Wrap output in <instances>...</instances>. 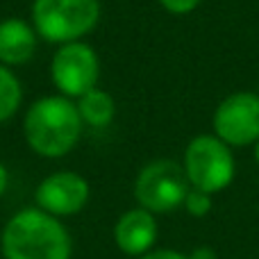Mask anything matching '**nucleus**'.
Returning <instances> with one entry per match:
<instances>
[{
    "label": "nucleus",
    "instance_id": "obj_15",
    "mask_svg": "<svg viewBox=\"0 0 259 259\" xmlns=\"http://www.w3.org/2000/svg\"><path fill=\"white\" fill-rule=\"evenodd\" d=\"M141 259H189V257H184L182 252H175V250H157V252H150V255H146Z\"/></svg>",
    "mask_w": 259,
    "mask_h": 259
},
{
    "label": "nucleus",
    "instance_id": "obj_8",
    "mask_svg": "<svg viewBox=\"0 0 259 259\" xmlns=\"http://www.w3.org/2000/svg\"><path fill=\"white\" fill-rule=\"evenodd\" d=\"M89 200V184L82 175L62 170L46 178L36 189V202L53 216L77 214Z\"/></svg>",
    "mask_w": 259,
    "mask_h": 259
},
{
    "label": "nucleus",
    "instance_id": "obj_13",
    "mask_svg": "<svg viewBox=\"0 0 259 259\" xmlns=\"http://www.w3.org/2000/svg\"><path fill=\"white\" fill-rule=\"evenodd\" d=\"M184 207L191 216H205L211 209V193L200 191V189H189L184 198Z\"/></svg>",
    "mask_w": 259,
    "mask_h": 259
},
{
    "label": "nucleus",
    "instance_id": "obj_17",
    "mask_svg": "<svg viewBox=\"0 0 259 259\" xmlns=\"http://www.w3.org/2000/svg\"><path fill=\"white\" fill-rule=\"evenodd\" d=\"M7 168H5L3 164H0V196L5 193V189H7Z\"/></svg>",
    "mask_w": 259,
    "mask_h": 259
},
{
    "label": "nucleus",
    "instance_id": "obj_11",
    "mask_svg": "<svg viewBox=\"0 0 259 259\" xmlns=\"http://www.w3.org/2000/svg\"><path fill=\"white\" fill-rule=\"evenodd\" d=\"M77 112H80L82 121L89 123L94 127H105L112 123L116 105L114 98L103 89H91L89 94H84L77 103Z\"/></svg>",
    "mask_w": 259,
    "mask_h": 259
},
{
    "label": "nucleus",
    "instance_id": "obj_2",
    "mask_svg": "<svg viewBox=\"0 0 259 259\" xmlns=\"http://www.w3.org/2000/svg\"><path fill=\"white\" fill-rule=\"evenodd\" d=\"M3 252L7 259H68L71 239L53 214L23 209L5 228Z\"/></svg>",
    "mask_w": 259,
    "mask_h": 259
},
{
    "label": "nucleus",
    "instance_id": "obj_3",
    "mask_svg": "<svg viewBox=\"0 0 259 259\" xmlns=\"http://www.w3.org/2000/svg\"><path fill=\"white\" fill-rule=\"evenodd\" d=\"M100 0H34L32 21L36 34L50 44H73L96 27Z\"/></svg>",
    "mask_w": 259,
    "mask_h": 259
},
{
    "label": "nucleus",
    "instance_id": "obj_5",
    "mask_svg": "<svg viewBox=\"0 0 259 259\" xmlns=\"http://www.w3.org/2000/svg\"><path fill=\"white\" fill-rule=\"evenodd\" d=\"M189 193V178L170 159H157L139 173L134 184V196L143 209L152 211H173L184 205Z\"/></svg>",
    "mask_w": 259,
    "mask_h": 259
},
{
    "label": "nucleus",
    "instance_id": "obj_1",
    "mask_svg": "<svg viewBox=\"0 0 259 259\" xmlns=\"http://www.w3.org/2000/svg\"><path fill=\"white\" fill-rule=\"evenodd\" d=\"M23 127L34 152L44 157H62L75 148L82 132V116L71 98L48 96L27 109Z\"/></svg>",
    "mask_w": 259,
    "mask_h": 259
},
{
    "label": "nucleus",
    "instance_id": "obj_4",
    "mask_svg": "<svg viewBox=\"0 0 259 259\" xmlns=\"http://www.w3.org/2000/svg\"><path fill=\"white\" fill-rule=\"evenodd\" d=\"M184 173L193 189L207 193L223 191L234 178V157L228 143L209 134L196 137L184 152Z\"/></svg>",
    "mask_w": 259,
    "mask_h": 259
},
{
    "label": "nucleus",
    "instance_id": "obj_14",
    "mask_svg": "<svg viewBox=\"0 0 259 259\" xmlns=\"http://www.w3.org/2000/svg\"><path fill=\"white\" fill-rule=\"evenodd\" d=\"M159 3L170 14H189L200 5V0H159Z\"/></svg>",
    "mask_w": 259,
    "mask_h": 259
},
{
    "label": "nucleus",
    "instance_id": "obj_12",
    "mask_svg": "<svg viewBox=\"0 0 259 259\" xmlns=\"http://www.w3.org/2000/svg\"><path fill=\"white\" fill-rule=\"evenodd\" d=\"M21 98H23V91H21L18 77L0 64V123L9 121L16 114Z\"/></svg>",
    "mask_w": 259,
    "mask_h": 259
},
{
    "label": "nucleus",
    "instance_id": "obj_7",
    "mask_svg": "<svg viewBox=\"0 0 259 259\" xmlns=\"http://www.w3.org/2000/svg\"><path fill=\"white\" fill-rule=\"evenodd\" d=\"M216 137L228 146H248L259 141V96L232 94L216 107Z\"/></svg>",
    "mask_w": 259,
    "mask_h": 259
},
{
    "label": "nucleus",
    "instance_id": "obj_10",
    "mask_svg": "<svg viewBox=\"0 0 259 259\" xmlns=\"http://www.w3.org/2000/svg\"><path fill=\"white\" fill-rule=\"evenodd\" d=\"M36 48V34L21 18L0 21V62L7 66H18L32 59Z\"/></svg>",
    "mask_w": 259,
    "mask_h": 259
},
{
    "label": "nucleus",
    "instance_id": "obj_18",
    "mask_svg": "<svg viewBox=\"0 0 259 259\" xmlns=\"http://www.w3.org/2000/svg\"><path fill=\"white\" fill-rule=\"evenodd\" d=\"M255 159H257V164H259V141H257V146H255Z\"/></svg>",
    "mask_w": 259,
    "mask_h": 259
},
{
    "label": "nucleus",
    "instance_id": "obj_6",
    "mask_svg": "<svg viewBox=\"0 0 259 259\" xmlns=\"http://www.w3.org/2000/svg\"><path fill=\"white\" fill-rule=\"evenodd\" d=\"M50 75L62 96L66 98H82L96 89V82L100 75V62L98 55L91 46L82 41L64 44L55 53L53 64H50Z\"/></svg>",
    "mask_w": 259,
    "mask_h": 259
},
{
    "label": "nucleus",
    "instance_id": "obj_9",
    "mask_svg": "<svg viewBox=\"0 0 259 259\" xmlns=\"http://www.w3.org/2000/svg\"><path fill=\"white\" fill-rule=\"evenodd\" d=\"M116 243L127 255H141L155 243L157 239V223L148 209H132L123 214L114 230Z\"/></svg>",
    "mask_w": 259,
    "mask_h": 259
},
{
    "label": "nucleus",
    "instance_id": "obj_16",
    "mask_svg": "<svg viewBox=\"0 0 259 259\" xmlns=\"http://www.w3.org/2000/svg\"><path fill=\"white\" fill-rule=\"evenodd\" d=\"M189 259H216V255H214V250H211V248H198V250L193 252Z\"/></svg>",
    "mask_w": 259,
    "mask_h": 259
}]
</instances>
